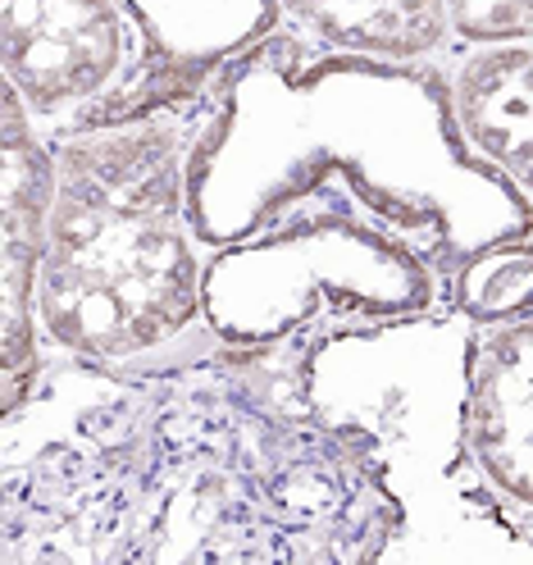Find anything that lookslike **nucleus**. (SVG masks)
Masks as SVG:
<instances>
[{"label":"nucleus","mask_w":533,"mask_h":565,"mask_svg":"<svg viewBox=\"0 0 533 565\" xmlns=\"http://www.w3.org/2000/svg\"><path fill=\"white\" fill-rule=\"evenodd\" d=\"M456 51L466 46H533V0H447Z\"/></svg>","instance_id":"obj_13"},{"label":"nucleus","mask_w":533,"mask_h":565,"mask_svg":"<svg viewBox=\"0 0 533 565\" xmlns=\"http://www.w3.org/2000/svg\"><path fill=\"white\" fill-rule=\"evenodd\" d=\"M297 38L374 60H443L456 51L447 0H278Z\"/></svg>","instance_id":"obj_11"},{"label":"nucleus","mask_w":533,"mask_h":565,"mask_svg":"<svg viewBox=\"0 0 533 565\" xmlns=\"http://www.w3.org/2000/svg\"><path fill=\"white\" fill-rule=\"evenodd\" d=\"M210 87L105 128L46 137L55 205L38 282L42 338L100 365L151 370L215 342L188 156Z\"/></svg>","instance_id":"obj_3"},{"label":"nucleus","mask_w":533,"mask_h":565,"mask_svg":"<svg viewBox=\"0 0 533 565\" xmlns=\"http://www.w3.org/2000/svg\"><path fill=\"white\" fill-rule=\"evenodd\" d=\"M475 333L438 310L288 347L301 406L361 447L397 502V565L533 561V520L497 498L466 438Z\"/></svg>","instance_id":"obj_4"},{"label":"nucleus","mask_w":533,"mask_h":565,"mask_svg":"<svg viewBox=\"0 0 533 565\" xmlns=\"http://www.w3.org/2000/svg\"><path fill=\"white\" fill-rule=\"evenodd\" d=\"M451 306L475 329L511 324L533 315V233L502 242L460 265L451 274Z\"/></svg>","instance_id":"obj_12"},{"label":"nucleus","mask_w":533,"mask_h":565,"mask_svg":"<svg viewBox=\"0 0 533 565\" xmlns=\"http://www.w3.org/2000/svg\"><path fill=\"white\" fill-rule=\"evenodd\" d=\"M310 210L365 220L447 274L533 233V201L460 124L447 55H347L278 28L210 83L188 215L201 246H224Z\"/></svg>","instance_id":"obj_2"},{"label":"nucleus","mask_w":533,"mask_h":565,"mask_svg":"<svg viewBox=\"0 0 533 565\" xmlns=\"http://www.w3.org/2000/svg\"><path fill=\"white\" fill-rule=\"evenodd\" d=\"M447 74L470 141L533 201V46L451 51Z\"/></svg>","instance_id":"obj_10"},{"label":"nucleus","mask_w":533,"mask_h":565,"mask_svg":"<svg viewBox=\"0 0 533 565\" xmlns=\"http://www.w3.org/2000/svg\"><path fill=\"white\" fill-rule=\"evenodd\" d=\"M451 306V274L411 242L351 215H292L205 246V324L228 347H301Z\"/></svg>","instance_id":"obj_5"},{"label":"nucleus","mask_w":533,"mask_h":565,"mask_svg":"<svg viewBox=\"0 0 533 565\" xmlns=\"http://www.w3.org/2000/svg\"><path fill=\"white\" fill-rule=\"evenodd\" d=\"M0 419V565H387L402 534L288 347L215 338L151 370L46 347Z\"/></svg>","instance_id":"obj_1"},{"label":"nucleus","mask_w":533,"mask_h":565,"mask_svg":"<svg viewBox=\"0 0 533 565\" xmlns=\"http://www.w3.org/2000/svg\"><path fill=\"white\" fill-rule=\"evenodd\" d=\"M6 164H0V338H6V387L0 415L14 411L42 374L46 338L38 320V282L55 205V151L32 124L23 96L6 83Z\"/></svg>","instance_id":"obj_8"},{"label":"nucleus","mask_w":533,"mask_h":565,"mask_svg":"<svg viewBox=\"0 0 533 565\" xmlns=\"http://www.w3.org/2000/svg\"><path fill=\"white\" fill-rule=\"evenodd\" d=\"M6 83L46 137L115 92L137 64V28L119 0H0Z\"/></svg>","instance_id":"obj_6"},{"label":"nucleus","mask_w":533,"mask_h":565,"mask_svg":"<svg viewBox=\"0 0 533 565\" xmlns=\"http://www.w3.org/2000/svg\"><path fill=\"white\" fill-rule=\"evenodd\" d=\"M119 6L137 28V64L64 132L105 128L188 100L215 83L224 64L283 28L278 0H119Z\"/></svg>","instance_id":"obj_7"},{"label":"nucleus","mask_w":533,"mask_h":565,"mask_svg":"<svg viewBox=\"0 0 533 565\" xmlns=\"http://www.w3.org/2000/svg\"><path fill=\"white\" fill-rule=\"evenodd\" d=\"M466 438L497 498L533 520V315L475 333Z\"/></svg>","instance_id":"obj_9"}]
</instances>
